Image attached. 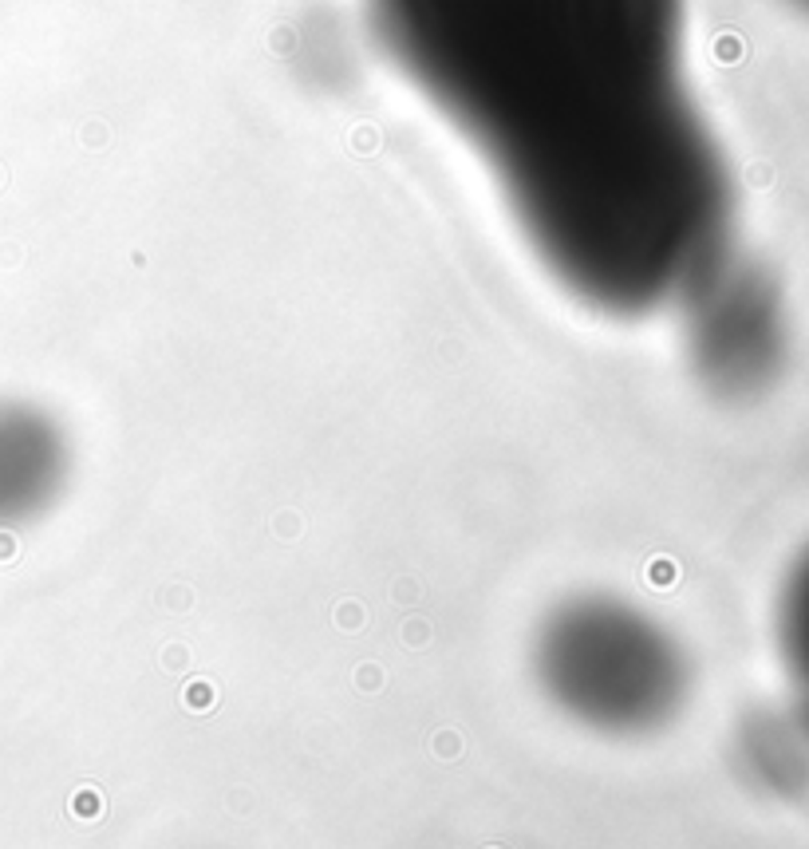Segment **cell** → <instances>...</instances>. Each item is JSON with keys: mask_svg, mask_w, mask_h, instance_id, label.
Masks as SVG:
<instances>
[{"mask_svg": "<svg viewBox=\"0 0 809 849\" xmlns=\"http://www.w3.org/2000/svg\"><path fill=\"white\" fill-rule=\"evenodd\" d=\"M683 321L687 367L718 399H754L770 392L786 364L790 324L786 301L766 269L723 257L675 305Z\"/></svg>", "mask_w": 809, "mask_h": 849, "instance_id": "3957f363", "label": "cell"}, {"mask_svg": "<svg viewBox=\"0 0 809 849\" xmlns=\"http://www.w3.org/2000/svg\"><path fill=\"white\" fill-rule=\"evenodd\" d=\"M529 676L565 723L624 743L675 727L695 695L683 636L616 588L557 597L529 636Z\"/></svg>", "mask_w": 809, "mask_h": 849, "instance_id": "7a4b0ae2", "label": "cell"}, {"mask_svg": "<svg viewBox=\"0 0 809 849\" xmlns=\"http://www.w3.org/2000/svg\"><path fill=\"white\" fill-rule=\"evenodd\" d=\"M367 20L576 305L675 313L734 253V186L687 79L683 0H367Z\"/></svg>", "mask_w": 809, "mask_h": 849, "instance_id": "6da1fadb", "label": "cell"}, {"mask_svg": "<svg viewBox=\"0 0 809 849\" xmlns=\"http://www.w3.org/2000/svg\"><path fill=\"white\" fill-rule=\"evenodd\" d=\"M72 482V438L56 415L28 403L0 407V526L36 522Z\"/></svg>", "mask_w": 809, "mask_h": 849, "instance_id": "277c9868", "label": "cell"}, {"mask_svg": "<svg viewBox=\"0 0 809 849\" xmlns=\"http://www.w3.org/2000/svg\"><path fill=\"white\" fill-rule=\"evenodd\" d=\"M774 648L786 679V712L809 738V542L782 569L774 593Z\"/></svg>", "mask_w": 809, "mask_h": 849, "instance_id": "5b68a950", "label": "cell"}]
</instances>
